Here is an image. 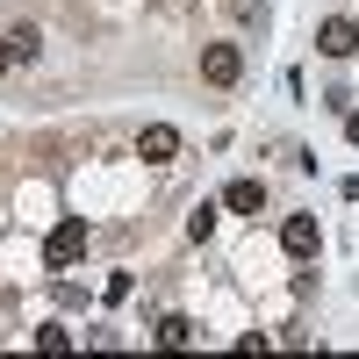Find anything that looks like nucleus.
<instances>
[{
  "label": "nucleus",
  "mask_w": 359,
  "mask_h": 359,
  "mask_svg": "<svg viewBox=\"0 0 359 359\" xmlns=\"http://www.w3.org/2000/svg\"><path fill=\"white\" fill-rule=\"evenodd\" d=\"M79 252H86V216H65V223L43 237V266H50V273H57V266H72Z\"/></svg>",
  "instance_id": "nucleus-1"
},
{
  "label": "nucleus",
  "mask_w": 359,
  "mask_h": 359,
  "mask_svg": "<svg viewBox=\"0 0 359 359\" xmlns=\"http://www.w3.org/2000/svg\"><path fill=\"white\" fill-rule=\"evenodd\" d=\"M201 79L208 86H237V79H245V50H237V43H208L201 50Z\"/></svg>",
  "instance_id": "nucleus-2"
},
{
  "label": "nucleus",
  "mask_w": 359,
  "mask_h": 359,
  "mask_svg": "<svg viewBox=\"0 0 359 359\" xmlns=\"http://www.w3.org/2000/svg\"><path fill=\"white\" fill-rule=\"evenodd\" d=\"M137 158H144V165H165V158H180V130H172V123H144V137H137Z\"/></svg>",
  "instance_id": "nucleus-3"
},
{
  "label": "nucleus",
  "mask_w": 359,
  "mask_h": 359,
  "mask_svg": "<svg viewBox=\"0 0 359 359\" xmlns=\"http://www.w3.org/2000/svg\"><path fill=\"white\" fill-rule=\"evenodd\" d=\"M316 50H323V57H352V50H359V22H352V15H331V22L316 29Z\"/></svg>",
  "instance_id": "nucleus-4"
},
{
  "label": "nucleus",
  "mask_w": 359,
  "mask_h": 359,
  "mask_svg": "<svg viewBox=\"0 0 359 359\" xmlns=\"http://www.w3.org/2000/svg\"><path fill=\"white\" fill-rule=\"evenodd\" d=\"M280 245H287V259H316V245H323L316 216H287V223H280Z\"/></svg>",
  "instance_id": "nucleus-5"
},
{
  "label": "nucleus",
  "mask_w": 359,
  "mask_h": 359,
  "mask_svg": "<svg viewBox=\"0 0 359 359\" xmlns=\"http://www.w3.org/2000/svg\"><path fill=\"white\" fill-rule=\"evenodd\" d=\"M223 208H230V216H259V208H266V180H230Z\"/></svg>",
  "instance_id": "nucleus-6"
},
{
  "label": "nucleus",
  "mask_w": 359,
  "mask_h": 359,
  "mask_svg": "<svg viewBox=\"0 0 359 359\" xmlns=\"http://www.w3.org/2000/svg\"><path fill=\"white\" fill-rule=\"evenodd\" d=\"M194 338H201V323H194V316H158V345H165V352H187Z\"/></svg>",
  "instance_id": "nucleus-7"
},
{
  "label": "nucleus",
  "mask_w": 359,
  "mask_h": 359,
  "mask_svg": "<svg viewBox=\"0 0 359 359\" xmlns=\"http://www.w3.org/2000/svg\"><path fill=\"white\" fill-rule=\"evenodd\" d=\"M216 216H223V208H216V201H201V208H194V216H187V237H194V245H208V237H216Z\"/></svg>",
  "instance_id": "nucleus-8"
},
{
  "label": "nucleus",
  "mask_w": 359,
  "mask_h": 359,
  "mask_svg": "<svg viewBox=\"0 0 359 359\" xmlns=\"http://www.w3.org/2000/svg\"><path fill=\"white\" fill-rule=\"evenodd\" d=\"M36 352H72V331H65V323H43V331H36Z\"/></svg>",
  "instance_id": "nucleus-9"
},
{
  "label": "nucleus",
  "mask_w": 359,
  "mask_h": 359,
  "mask_svg": "<svg viewBox=\"0 0 359 359\" xmlns=\"http://www.w3.org/2000/svg\"><path fill=\"white\" fill-rule=\"evenodd\" d=\"M8 36H15V57H36V50H43V36H36L29 22H22V29H8Z\"/></svg>",
  "instance_id": "nucleus-10"
},
{
  "label": "nucleus",
  "mask_w": 359,
  "mask_h": 359,
  "mask_svg": "<svg viewBox=\"0 0 359 359\" xmlns=\"http://www.w3.org/2000/svg\"><path fill=\"white\" fill-rule=\"evenodd\" d=\"M15 65H22V57H15V36H0V79H8Z\"/></svg>",
  "instance_id": "nucleus-11"
},
{
  "label": "nucleus",
  "mask_w": 359,
  "mask_h": 359,
  "mask_svg": "<svg viewBox=\"0 0 359 359\" xmlns=\"http://www.w3.org/2000/svg\"><path fill=\"white\" fill-rule=\"evenodd\" d=\"M345 137H352V144H359V108H352V115H345Z\"/></svg>",
  "instance_id": "nucleus-12"
}]
</instances>
